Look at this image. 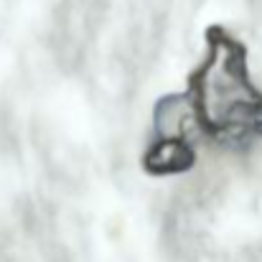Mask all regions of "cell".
<instances>
[{"label": "cell", "instance_id": "obj_3", "mask_svg": "<svg viewBox=\"0 0 262 262\" xmlns=\"http://www.w3.org/2000/svg\"><path fill=\"white\" fill-rule=\"evenodd\" d=\"M145 171L153 176L181 173L193 166V150L186 143V138H161L143 158Z\"/></svg>", "mask_w": 262, "mask_h": 262}, {"label": "cell", "instance_id": "obj_1", "mask_svg": "<svg viewBox=\"0 0 262 262\" xmlns=\"http://www.w3.org/2000/svg\"><path fill=\"white\" fill-rule=\"evenodd\" d=\"M199 122L222 140L262 135V94L250 82L247 56L229 33L209 31V54L191 79Z\"/></svg>", "mask_w": 262, "mask_h": 262}, {"label": "cell", "instance_id": "obj_2", "mask_svg": "<svg viewBox=\"0 0 262 262\" xmlns=\"http://www.w3.org/2000/svg\"><path fill=\"white\" fill-rule=\"evenodd\" d=\"M199 122L191 94H171L156 107V130L161 138H183Z\"/></svg>", "mask_w": 262, "mask_h": 262}]
</instances>
